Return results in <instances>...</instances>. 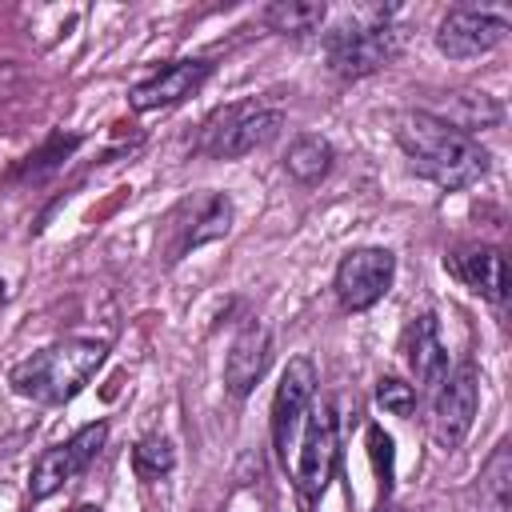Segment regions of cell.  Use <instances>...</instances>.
<instances>
[{"label":"cell","instance_id":"1","mask_svg":"<svg viewBox=\"0 0 512 512\" xmlns=\"http://www.w3.org/2000/svg\"><path fill=\"white\" fill-rule=\"evenodd\" d=\"M396 144L404 148L416 176L432 180L444 192L468 188L488 172L484 144L464 132L460 124L436 116V112H408L396 124Z\"/></svg>","mask_w":512,"mask_h":512},{"label":"cell","instance_id":"2","mask_svg":"<svg viewBox=\"0 0 512 512\" xmlns=\"http://www.w3.org/2000/svg\"><path fill=\"white\" fill-rule=\"evenodd\" d=\"M104 356H108L104 340H60L20 360L8 372V384L36 404H64L96 376Z\"/></svg>","mask_w":512,"mask_h":512},{"label":"cell","instance_id":"3","mask_svg":"<svg viewBox=\"0 0 512 512\" xmlns=\"http://www.w3.org/2000/svg\"><path fill=\"white\" fill-rule=\"evenodd\" d=\"M396 8H356L332 36H328V64L344 80H360L384 68L400 52V28H392Z\"/></svg>","mask_w":512,"mask_h":512},{"label":"cell","instance_id":"4","mask_svg":"<svg viewBox=\"0 0 512 512\" xmlns=\"http://www.w3.org/2000/svg\"><path fill=\"white\" fill-rule=\"evenodd\" d=\"M104 440H108V424L96 420V424H84V428H80L76 436H68L64 444L44 448V452L36 456V464H32V476H28L32 500H48V496L60 492L72 476H80V472L92 464V456L104 448Z\"/></svg>","mask_w":512,"mask_h":512},{"label":"cell","instance_id":"5","mask_svg":"<svg viewBox=\"0 0 512 512\" xmlns=\"http://www.w3.org/2000/svg\"><path fill=\"white\" fill-rule=\"evenodd\" d=\"M476 408H480V376H476V364L464 360L436 388V400H432V436H436V444L440 448L464 444V436L476 420Z\"/></svg>","mask_w":512,"mask_h":512},{"label":"cell","instance_id":"6","mask_svg":"<svg viewBox=\"0 0 512 512\" xmlns=\"http://www.w3.org/2000/svg\"><path fill=\"white\" fill-rule=\"evenodd\" d=\"M304 436H300V452L292 464V476L300 484L304 496H320L336 472V456H340V440H336V412L332 404H308L304 412Z\"/></svg>","mask_w":512,"mask_h":512},{"label":"cell","instance_id":"7","mask_svg":"<svg viewBox=\"0 0 512 512\" xmlns=\"http://www.w3.org/2000/svg\"><path fill=\"white\" fill-rule=\"evenodd\" d=\"M396 276V256L388 248H352L336 268V296L348 312H364L388 296Z\"/></svg>","mask_w":512,"mask_h":512},{"label":"cell","instance_id":"8","mask_svg":"<svg viewBox=\"0 0 512 512\" xmlns=\"http://www.w3.org/2000/svg\"><path fill=\"white\" fill-rule=\"evenodd\" d=\"M508 36V16L488 8H452L436 28V48L448 60H472L492 52Z\"/></svg>","mask_w":512,"mask_h":512},{"label":"cell","instance_id":"9","mask_svg":"<svg viewBox=\"0 0 512 512\" xmlns=\"http://www.w3.org/2000/svg\"><path fill=\"white\" fill-rule=\"evenodd\" d=\"M312 396H316V364L308 356H292L280 384H276V396H272V444H276V456L284 464H288L292 436H296Z\"/></svg>","mask_w":512,"mask_h":512},{"label":"cell","instance_id":"10","mask_svg":"<svg viewBox=\"0 0 512 512\" xmlns=\"http://www.w3.org/2000/svg\"><path fill=\"white\" fill-rule=\"evenodd\" d=\"M224 128H208V152L220 160H236L248 156L256 148H264L268 140H276V132L284 128V112L276 108H228L220 116Z\"/></svg>","mask_w":512,"mask_h":512},{"label":"cell","instance_id":"11","mask_svg":"<svg viewBox=\"0 0 512 512\" xmlns=\"http://www.w3.org/2000/svg\"><path fill=\"white\" fill-rule=\"evenodd\" d=\"M212 76V60H172L160 72H152L148 80H140L128 100L136 112H156V108H172L184 96H192L204 80Z\"/></svg>","mask_w":512,"mask_h":512},{"label":"cell","instance_id":"12","mask_svg":"<svg viewBox=\"0 0 512 512\" xmlns=\"http://www.w3.org/2000/svg\"><path fill=\"white\" fill-rule=\"evenodd\" d=\"M444 268L464 288H472L476 296H484L492 304L508 300V260H504L500 248H492V244H464L452 256H444Z\"/></svg>","mask_w":512,"mask_h":512},{"label":"cell","instance_id":"13","mask_svg":"<svg viewBox=\"0 0 512 512\" xmlns=\"http://www.w3.org/2000/svg\"><path fill=\"white\" fill-rule=\"evenodd\" d=\"M268 360H272V336H268V328L260 320L244 324L236 332L232 348H228V360H224V384H228V392L232 396H248L256 388V380L264 376Z\"/></svg>","mask_w":512,"mask_h":512},{"label":"cell","instance_id":"14","mask_svg":"<svg viewBox=\"0 0 512 512\" xmlns=\"http://www.w3.org/2000/svg\"><path fill=\"white\" fill-rule=\"evenodd\" d=\"M176 212H180V216H188V220H184V224H172L180 236L172 240L168 260H180L188 248H196V244H204V240L224 236V232H228V224H232V204H228V196H220V192L196 196V200L180 204Z\"/></svg>","mask_w":512,"mask_h":512},{"label":"cell","instance_id":"15","mask_svg":"<svg viewBox=\"0 0 512 512\" xmlns=\"http://www.w3.org/2000/svg\"><path fill=\"white\" fill-rule=\"evenodd\" d=\"M408 364L416 372V392H436L440 380L448 376V352L440 344V328H436L432 312L416 316V324L408 332Z\"/></svg>","mask_w":512,"mask_h":512},{"label":"cell","instance_id":"16","mask_svg":"<svg viewBox=\"0 0 512 512\" xmlns=\"http://www.w3.org/2000/svg\"><path fill=\"white\" fill-rule=\"evenodd\" d=\"M328 4L324 0H276L264 8V24L284 36H308L324 24Z\"/></svg>","mask_w":512,"mask_h":512},{"label":"cell","instance_id":"17","mask_svg":"<svg viewBox=\"0 0 512 512\" xmlns=\"http://www.w3.org/2000/svg\"><path fill=\"white\" fill-rule=\"evenodd\" d=\"M284 168L300 184H320L332 168V144L324 136H300V140H292V148L284 156Z\"/></svg>","mask_w":512,"mask_h":512},{"label":"cell","instance_id":"18","mask_svg":"<svg viewBox=\"0 0 512 512\" xmlns=\"http://www.w3.org/2000/svg\"><path fill=\"white\" fill-rule=\"evenodd\" d=\"M508 480H512V448L496 444L480 468V492L488 496L492 512H508Z\"/></svg>","mask_w":512,"mask_h":512},{"label":"cell","instance_id":"19","mask_svg":"<svg viewBox=\"0 0 512 512\" xmlns=\"http://www.w3.org/2000/svg\"><path fill=\"white\" fill-rule=\"evenodd\" d=\"M132 468H136L140 480H160V476H168L176 468V452H172V444L164 436H144L132 448Z\"/></svg>","mask_w":512,"mask_h":512},{"label":"cell","instance_id":"20","mask_svg":"<svg viewBox=\"0 0 512 512\" xmlns=\"http://www.w3.org/2000/svg\"><path fill=\"white\" fill-rule=\"evenodd\" d=\"M376 404H380L384 412H392V416H412V408H416V388L404 384V380H396V376H384V380L376 384Z\"/></svg>","mask_w":512,"mask_h":512},{"label":"cell","instance_id":"21","mask_svg":"<svg viewBox=\"0 0 512 512\" xmlns=\"http://www.w3.org/2000/svg\"><path fill=\"white\" fill-rule=\"evenodd\" d=\"M72 512H100V508H92V504H80V508H72Z\"/></svg>","mask_w":512,"mask_h":512},{"label":"cell","instance_id":"22","mask_svg":"<svg viewBox=\"0 0 512 512\" xmlns=\"http://www.w3.org/2000/svg\"><path fill=\"white\" fill-rule=\"evenodd\" d=\"M376 512H400V508H392V504H380V508H376Z\"/></svg>","mask_w":512,"mask_h":512},{"label":"cell","instance_id":"23","mask_svg":"<svg viewBox=\"0 0 512 512\" xmlns=\"http://www.w3.org/2000/svg\"><path fill=\"white\" fill-rule=\"evenodd\" d=\"M0 304H4V280H0Z\"/></svg>","mask_w":512,"mask_h":512}]
</instances>
